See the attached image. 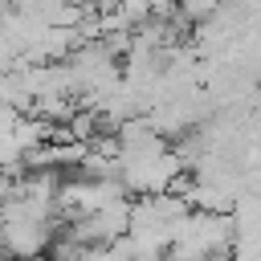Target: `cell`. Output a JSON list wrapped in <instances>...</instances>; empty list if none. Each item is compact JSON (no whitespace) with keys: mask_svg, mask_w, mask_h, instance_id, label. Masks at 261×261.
<instances>
[{"mask_svg":"<svg viewBox=\"0 0 261 261\" xmlns=\"http://www.w3.org/2000/svg\"><path fill=\"white\" fill-rule=\"evenodd\" d=\"M171 8H175V20L184 29H196V24H208L224 8V0H171Z\"/></svg>","mask_w":261,"mask_h":261,"instance_id":"6da1fadb","label":"cell"}]
</instances>
